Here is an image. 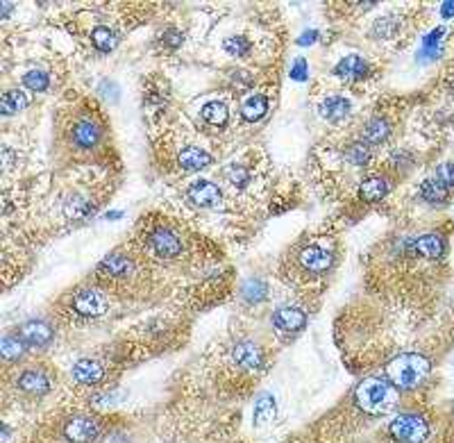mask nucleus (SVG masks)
Instances as JSON below:
<instances>
[{"label": "nucleus", "instance_id": "obj_29", "mask_svg": "<svg viewBox=\"0 0 454 443\" xmlns=\"http://www.w3.org/2000/svg\"><path fill=\"white\" fill-rule=\"evenodd\" d=\"M0 352H3L5 359H19L25 354V341L21 337H12L5 334L3 341H0Z\"/></svg>", "mask_w": 454, "mask_h": 443}, {"label": "nucleus", "instance_id": "obj_39", "mask_svg": "<svg viewBox=\"0 0 454 443\" xmlns=\"http://www.w3.org/2000/svg\"><path fill=\"white\" fill-rule=\"evenodd\" d=\"M161 41L166 43V46H170V48H177V46H182V41H184V34L180 32V30H175V27H168L166 32L161 34Z\"/></svg>", "mask_w": 454, "mask_h": 443}, {"label": "nucleus", "instance_id": "obj_3", "mask_svg": "<svg viewBox=\"0 0 454 443\" xmlns=\"http://www.w3.org/2000/svg\"><path fill=\"white\" fill-rule=\"evenodd\" d=\"M429 423L420 413H398L389 423V434L396 443H425L429 439Z\"/></svg>", "mask_w": 454, "mask_h": 443}, {"label": "nucleus", "instance_id": "obj_16", "mask_svg": "<svg viewBox=\"0 0 454 443\" xmlns=\"http://www.w3.org/2000/svg\"><path fill=\"white\" fill-rule=\"evenodd\" d=\"M177 161L184 171H203L212 164V155L203 150V148H196V146H189V148H182L180 155H177Z\"/></svg>", "mask_w": 454, "mask_h": 443}, {"label": "nucleus", "instance_id": "obj_1", "mask_svg": "<svg viewBox=\"0 0 454 443\" xmlns=\"http://www.w3.org/2000/svg\"><path fill=\"white\" fill-rule=\"evenodd\" d=\"M431 361L422 352H400L386 364V380L398 391H413L427 380Z\"/></svg>", "mask_w": 454, "mask_h": 443}, {"label": "nucleus", "instance_id": "obj_41", "mask_svg": "<svg viewBox=\"0 0 454 443\" xmlns=\"http://www.w3.org/2000/svg\"><path fill=\"white\" fill-rule=\"evenodd\" d=\"M3 168L5 171H12V150L10 148H3Z\"/></svg>", "mask_w": 454, "mask_h": 443}, {"label": "nucleus", "instance_id": "obj_15", "mask_svg": "<svg viewBox=\"0 0 454 443\" xmlns=\"http://www.w3.org/2000/svg\"><path fill=\"white\" fill-rule=\"evenodd\" d=\"M19 387L25 391V394H32V396H43L48 394L53 382H50L48 373L39 371V368H25L19 378Z\"/></svg>", "mask_w": 454, "mask_h": 443}, {"label": "nucleus", "instance_id": "obj_13", "mask_svg": "<svg viewBox=\"0 0 454 443\" xmlns=\"http://www.w3.org/2000/svg\"><path fill=\"white\" fill-rule=\"evenodd\" d=\"M334 73L341 80H348V82H359L368 76V62L359 55H348L334 66Z\"/></svg>", "mask_w": 454, "mask_h": 443}, {"label": "nucleus", "instance_id": "obj_22", "mask_svg": "<svg viewBox=\"0 0 454 443\" xmlns=\"http://www.w3.org/2000/svg\"><path fill=\"white\" fill-rule=\"evenodd\" d=\"M275 418V398L271 394H262L255 402V413H252V423L257 427L268 425Z\"/></svg>", "mask_w": 454, "mask_h": 443}, {"label": "nucleus", "instance_id": "obj_40", "mask_svg": "<svg viewBox=\"0 0 454 443\" xmlns=\"http://www.w3.org/2000/svg\"><path fill=\"white\" fill-rule=\"evenodd\" d=\"M318 39V30H307V32H302L300 34V39H297V43L300 46H311Z\"/></svg>", "mask_w": 454, "mask_h": 443}, {"label": "nucleus", "instance_id": "obj_6", "mask_svg": "<svg viewBox=\"0 0 454 443\" xmlns=\"http://www.w3.org/2000/svg\"><path fill=\"white\" fill-rule=\"evenodd\" d=\"M409 250L413 257H422V260H441L445 255V239L436 232L420 234L418 239L409 243Z\"/></svg>", "mask_w": 454, "mask_h": 443}, {"label": "nucleus", "instance_id": "obj_4", "mask_svg": "<svg viewBox=\"0 0 454 443\" xmlns=\"http://www.w3.org/2000/svg\"><path fill=\"white\" fill-rule=\"evenodd\" d=\"M73 309L84 319H98L109 309V300L98 289H82L73 298Z\"/></svg>", "mask_w": 454, "mask_h": 443}, {"label": "nucleus", "instance_id": "obj_7", "mask_svg": "<svg viewBox=\"0 0 454 443\" xmlns=\"http://www.w3.org/2000/svg\"><path fill=\"white\" fill-rule=\"evenodd\" d=\"M189 201L198 207H205V209H218L223 194L220 189L216 187L209 180H198L189 187Z\"/></svg>", "mask_w": 454, "mask_h": 443}, {"label": "nucleus", "instance_id": "obj_20", "mask_svg": "<svg viewBox=\"0 0 454 443\" xmlns=\"http://www.w3.org/2000/svg\"><path fill=\"white\" fill-rule=\"evenodd\" d=\"M389 135H391V128L382 116L370 118L361 130V139L366 144H384L386 139H389Z\"/></svg>", "mask_w": 454, "mask_h": 443}, {"label": "nucleus", "instance_id": "obj_10", "mask_svg": "<svg viewBox=\"0 0 454 443\" xmlns=\"http://www.w3.org/2000/svg\"><path fill=\"white\" fill-rule=\"evenodd\" d=\"M53 328L41 321V319H30L21 325V339H23L25 343L34 345V348H43V345H48L53 341Z\"/></svg>", "mask_w": 454, "mask_h": 443}, {"label": "nucleus", "instance_id": "obj_8", "mask_svg": "<svg viewBox=\"0 0 454 443\" xmlns=\"http://www.w3.org/2000/svg\"><path fill=\"white\" fill-rule=\"evenodd\" d=\"M334 262V253L327 246L321 243H311V246L302 248L300 253V264L307 269L309 273H325Z\"/></svg>", "mask_w": 454, "mask_h": 443}, {"label": "nucleus", "instance_id": "obj_42", "mask_svg": "<svg viewBox=\"0 0 454 443\" xmlns=\"http://www.w3.org/2000/svg\"><path fill=\"white\" fill-rule=\"evenodd\" d=\"M441 16L443 19H452L454 16V3H443L441 5Z\"/></svg>", "mask_w": 454, "mask_h": 443}, {"label": "nucleus", "instance_id": "obj_37", "mask_svg": "<svg viewBox=\"0 0 454 443\" xmlns=\"http://www.w3.org/2000/svg\"><path fill=\"white\" fill-rule=\"evenodd\" d=\"M227 177H229V182H232L236 189H243L245 184L250 182V173L245 171L243 166H229L227 168Z\"/></svg>", "mask_w": 454, "mask_h": 443}, {"label": "nucleus", "instance_id": "obj_9", "mask_svg": "<svg viewBox=\"0 0 454 443\" xmlns=\"http://www.w3.org/2000/svg\"><path fill=\"white\" fill-rule=\"evenodd\" d=\"M234 364L243 371H259L264 366V352L257 343L252 341H239L232 348Z\"/></svg>", "mask_w": 454, "mask_h": 443}, {"label": "nucleus", "instance_id": "obj_23", "mask_svg": "<svg viewBox=\"0 0 454 443\" xmlns=\"http://www.w3.org/2000/svg\"><path fill=\"white\" fill-rule=\"evenodd\" d=\"M418 194H420L422 201L429 203V205H441V203L448 201V189H445L443 184L436 180V177H429V180L422 182Z\"/></svg>", "mask_w": 454, "mask_h": 443}, {"label": "nucleus", "instance_id": "obj_5", "mask_svg": "<svg viewBox=\"0 0 454 443\" xmlns=\"http://www.w3.org/2000/svg\"><path fill=\"white\" fill-rule=\"evenodd\" d=\"M64 437L71 443H93L100 437V425L89 416H76L64 425Z\"/></svg>", "mask_w": 454, "mask_h": 443}, {"label": "nucleus", "instance_id": "obj_35", "mask_svg": "<svg viewBox=\"0 0 454 443\" xmlns=\"http://www.w3.org/2000/svg\"><path fill=\"white\" fill-rule=\"evenodd\" d=\"M443 36H445V27L438 25L434 27L431 32H427L425 36H422V50H438L443 43Z\"/></svg>", "mask_w": 454, "mask_h": 443}, {"label": "nucleus", "instance_id": "obj_31", "mask_svg": "<svg viewBox=\"0 0 454 443\" xmlns=\"http://www.w3.org/2000/svg\"><path fill=\"white\" fill-rule=\"evenodd\" d=\"M91 212H93L91 203L84 201L82 196H73L71 201L66 203V214L73 216V218H82V216H87V214H91Z\"/></svg>", "mask_w": 454, "mask_h": 443}, {"label": "nucleus", "instance_id": "obj_25", "mask_svg": "<svg viewBox=\"0 0 454 443\" xmlns=\"http://www.w3.org/2000/svg\"><path fill=\"white\" fill-rule=\"evenodd\" d=\"M91 43L100 50V53H111L118 43V36L114 30H109L107 25H98L91 30Z\"/></svg>", "mask_w": 454, "mask_h": 443}, {"label": "nucleus", "instance_id": "obj_36", "mask_svg": "<svg viewBox=\"0 0 454 443\" xmlns=\"http://www.w3.org/2000/svg\"><path fill=\"white\" fill-rule=\"evenodd\" d=\"M436 180L445 189H454V161H445V164L436 168Z\"/></svg>", "mask_w": 454, "mask_h": 443}, {"label": "nucleus", "instance_id": "obj_21", "mask_svg": "<svg viewBox=\"0 0 454 443\" xmlns=\"http://www.w3.org/2000/svg\"><path fill=\"white\" fill-rule=\"evenodd\" d=\"M266 114H268V100H266V95L255 93V95H248V98L243 100L241 116L245 118V121L257 123V121H262Z\"/></svg>", "mask_w": 454, "mask_h": 443}, {"label": "nucleus", "instance_id": "obj_38", "mask_svg": "<svg viewBox=\"0 0 454 443\" xmlns=\"http://www.w3.org/2000/svg\"><path fill=\"white\" fill-rule=\"evenodd\" d=\"M309 76V66H307V59L297 57L293 66H291V80H295V82H304Z\"/></svg>", "mask_w": 454, "mask_h": 443}, {"label": "nucleus", "instance_id": "obj_26", "mask_svg": "<svg viewBox=\"0 0 454 443\" xmlns=\"http://www.w3.org/2000/svg\"><path fill=\"white\" fill-rule=\"evenodd\" d=\"M200 116H203L207 123H212V125H216V128H220V125H225V123H227L229 109H227L225 102L212 100V102H207V105L203 107V112H200Z\"/></svg>", "mask_w": 454, "mask_h": 443}, {"label": "nucleus", "instance_id": "obj_27", "mask_svg": "<svg viewBox=\"0 0 454 443\" xmlns=\"http://www.w3.org/2000/svg\"><path fill=\"white\" fill-rule=\"evenodd\" d=\"M402 27V21L396 16V14H389V16H382L375 21L373 25V34L377 36V39H393Z\"/></svg>", "mask_w": 454, "mask_h": 443}, {"label": "nucleus", "instance_id": "obj_17", "mask_svg": "<svg viewBox=\"0 0 454 443\" xmlns=\"http://www.w3.org/2000/svg\"><path fill=\"white\" fill-rule=\"evenodd\" d=\"M73 378L80 384H98L105 378V368H102L100 361L95 359H80L76 366H73Z\"/></svg>", "mask_w": 454, "mask_h": 443}, {"label": "nucleus", "instance_id": "obj_18", "mask_svg": "<svg viewBox=\"0 0 454 443\" xmlns=\"http://www.w3.org/2000/svg\"><path fill=\"white\" fill-rule=\"evenodd\" d=\"M386 194H389V182H386L384 177H379V175L368 177V180H363V182L359 184V196H361L366 203H379V201H384Z\"/></svg>", "mask_w": 454, "mask_h": 443}, {"label": "nucleus", "instance_id": "obj_2", "mask_svg": "<svg viewBox=\"0 0 454 443\" xmlns=\"http://www.w3.org/2000/svg\"><path fill=\"white\" fill-rule=\"evenodd\" d=\"M398 389L384 378H366L354 389V405L368 416H384L398 407Z\"/></svg>", "mask_w": 454, "mask_h": 443}, {"label": "nucleus", "instance_id": "obj_33", "mask_svg": "<svg viewBox=\"0 0 454 443\" xmlns=\"http://www.w3.org/2000/svg\"><path fill=\"white\" fill-rule=\"evenodd\" d=\"M23 84L27 89H32V91H43V89H48L50 78H48V73H43V71H30L23 76Z\"/></svg>", "mask_w": 454, "mask_h": 443}, {"label": "nucleus", "instance_id": "obj_34", "mask_svg": "<svg viewBox=\"0 0 454 443\" xmlns=\"http://www.w3.org/2000/svg\"><path fill=\"white\" fill-rule=\"evenodd\" d=\"M223 48H225L229 55L243 57V55H248L250 41H248V39H243V36H229V39H225V43H223Z\"/></svg>", "mask_w": 454, "mask_h": 443}, {"label": "nucleus", "instance_id": "obj_28", "mask_svg": "<svg viewBox=\"0 0 454 443\" xmlns=\"http://www.w3.org/2000/svg\"><path fill=\"white\" fill-rule=\"evenodd\" d=\"M102 271L109 273V275H128V273L132 271V262L128 260L125 255L121 253H114L109 255L105 262H102Z\"/></svg>", "mask_w": 454, "mask_h": 443}, {"label": "nucleus", "instance_id": "obj_19", "mask_svg": "<svg viewBox=\"0 0 454 443\" xmlns=\"http://www.w3.org/2000/svg\"><path fill=\"white\" fill-rule=\"evenodd\" d=\"M73 141H76L80 148H93L100 141V128L93 121H80L76 128H73Z\"/></svg>", "mask_w": 454, "mask_h": 443}, {"label": "nucleus", "instance_id": "obj_24", "mask_svg": "<svg viewBox=\"0 0 454 443\" xmlns=\"http://www.w3.org/2000/svg\"><path fill=\"white\" fill-rule=\"evenodd\" d=\"M25 107H27V95L23 91H19V89H12V91H7L0 98V112H3V116H14Z\"/></svg>", "mask_w": 454, "mask_h": 443}, {"label": "nucleus", "instance_id": "obj_12", "mask_svg": "<svg viewBox=\"0 0 454 443\" xmlns=\"http://www.w3.org/2000/svg\"><path fill=\"white\" fill-rule=\"evenodd\" d=\"M273 323H275V328L282 330V332H297V330H302L304 325H307V314H304L302 309L286 305V307L275 309Z\"/></svg>", "mask_w": 454, "mask_h": 443}, {"label": "nucleus", "instance_id": "obj_30", "mask_svg": "<svg viewBox=\"0 0 454 443\" xmlns=\"http://www.w3.org/2000/svg\"><path fill=\"white\" fill-rule=\"evenodd\" d=\"M266 284L262 280H248V282L243 284V298L248 302H262L266 298Z\"/></svg>", "mask_w": 454, "mask_h": 443}, {"label": "nucleus", "instance_id": "obj_32", "mask_svg": "<svg viewBox=\"0 0 454 443\" xmlns=\"http://www.w3.org/2000/svg\"><path fill=\"white\" fill-rule=\"evenodd\" d=\"M345 159L350 161V164H354V166H363L366 161L370 159V150H368V146H363V141L361 144H352V146H348V150H345Z\"/></svg>", "mask_w": 454, "mask_h": 443}, {"label": "nucleus", "instance_id": "obj_14", "mask_svg": "<svg viewBox=\"0 0 454 443\" xmlns=\"http://www.w3.org/2000/svg\"><path fill=\"white\" fill-rule=\"evenodd\" d=\"M350 100L345 95H327V98L321 102V107H318V112L325 118V121L330 123H343L345 118L350 116Z\"/></svg>", "mask_w": 454, "mask_h": 443}, {"label": "nucleus", "instance_id": "obj_11", "mask_svg": "<svg viewBox=\"0 0 454 443\" xmlns=\"http://www.w3.org/2000/svg\"><path fill=\"white\" fill-rule=\"evenodd\" d=\"M148 241H150V248L159 257H175L182 250V243L177 239V234L173 230H168V227H157V230L148 236Z\"/></svg>", "mask_w": 454, "mask_h": 443}]
</instances>
